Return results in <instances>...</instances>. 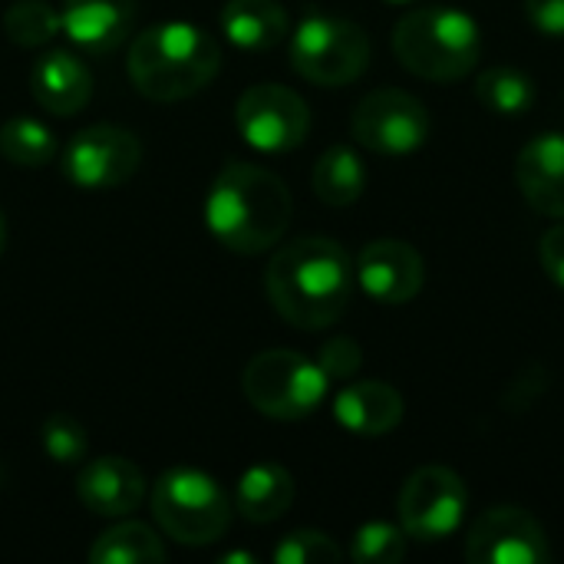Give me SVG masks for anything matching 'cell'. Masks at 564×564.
Masks as SVG:
<instances>
[{"mask_svg": "<svg viewBox=\"0 0 564 564\" xmlns=\"http://www.w3.org/2000/svg\"><path fill=\"white\" fill-rule=\"evenodd\" d=\"M357 284V271L350 254L321 235L294 238L284 245L264 274L268 297L274 311L301 327V330H321L344 317L350 307Z\"/></svg>", "mask_w": 564, "mask_h": 564, "instance_id": "obj_1", "label": "cell"}, {"mask_svg": "<svg viewBox=\"0 0 564 564\" xmlns=\"http://www.w3.org/2000/svg\"><path fill=\"white\" fill-rule=\"evenodd\" d=\"M288 185L258 165L231 162L208 188L205 221L208 231L235 254H261L281 241L291 225Z\"/></svg>", "mask_w": 564, "mask_h": 564, "instance_id": "obj_2", "label": "cell"}, {"mask_svg": "<svg viewBox=\"0 0 564 564\" xmlns=\"http://www.w3.org/2000/svg\"><path fill=\"white\" fill-rule=\"evenodd\" d=\"M221 66V46L195 23L169 20L142 30L129 50V76L145 99L178 102L205 89Z\"/></svg>", "mask_w": 564, "mask_h": 564, "instance_id": "obj_3", "label": "cell"}, {"mask_svg": "<svg viewBox=\"0 0 564 564\" xmlns=\"http://www.w3.org/2000/svg\"><path fill=\"white\" fill-rule=\"evenodd\" d=\"M397 59L436 83L463 79L482 53V36L473 17L453 7H420L410 10L393 30Z\"/></svg>", "mask_w": 564, "mask_h": 564, "instance_id": "obj_4", "label": "cell"}, {"mask_svg": "<svg viewBox=\"0 0 564 564\" xmlns=\"http://www.w3.org/2000/svg\"><path fill=\"white\" fill-rule=\"evenodd\" d=\"M152 519L178 545H212L231 525V499L215 476L175 466L152 486Z\"/></svg>", "mask_w": 564, "mask_h": 564, "instance_id": "obj_5", "label": "cell"}, {"mask_svg": "<svg viewBox=\"0 0 564 564\" xmlns=\"http://www.w3.org/2000/svg\"><path fill=\"white\" fill-rule=\"evenodd\" d=\"M327 373L297 350H264L245 367L248 403L271 420H304L327 397Z\"/></svg>", "mask_w": 564, "mask_h": 564, "instance_id": "obj_6", "label": "cell"}, {"mask_svg": "<svg viewBox=\"0 0 564 564\" xmlns=\"http://www.w3.org/2000/svg\"><path fill=\"white\" fill-rule=\"evenodd\" d=\"M291 63L307 83L347 86L367 69L370 40L350 20L311 13L291 36Z\"/></svg>", "mask_w": 564, "mask_h": 564, "instance_id": "obj_7", "label": "cell"}, {"mask_svg": "<svg viewBox=\"0 0 564 564\" xmlns=\"http://www.w3.org/2000/svg\"><path fill=\"white\" fill-rule=\"evenodd\" d=\"M235 126L241 139L268 155L297 149L311 132V109L307 102L278 83H258L241 93L235 106Z\"/></svg>", "mask_w": 564, "mask_h": 564, "instance_id": "obj_8", "label": "cell"}, {"mask_svg": "<svg viewBox=\"0 0 564 564\" xmlns=\"http://www.w3.org/2000/svg\"><path fill=\"white\" fill-rule=\"evenodd\" d=\"M466 516V486L446 466L416 469L400 492V529L416 542L449 539Z\"/></svg>", "mask_w": 564, "mask_h": 564, "instance_id": "obj_9", "label": "cell"}, {"mask_svg": "<svg viewBox=\"0 0 564 564\" xmlns=\"http://www.w3.org/2000/svg\"><path fill=\"white\" fill-rule=\"evenodd\" d=\"M430 109L403 89H377L354 109V139L383 155L416 152L430 139Z\"/></svg>", "mask_w": 564, "mask_h": 564, "instance_id": "obj_10", "label": "cell"}, {"mask_svg": "<svg viewBox=\"0 0 564 564\" xmlns=\"http://www.w3.org/2000/svg\"><path fill=\"white\" fill-rule=\"evenodd\" d=\"M142 165V145L129 129L89 126L76 132L63 152V172L79 188H116Z\"/></svg>", "mask_w": 564, "mask_h": 564, "instance_id": "obj_11", "label": "cell"}, {"mask_svg": "<svg viewBox=\"0 0 564 564\" xmlns=\"http://www.w3.org/2000/svg\"><path fill=\"white\" fill-rule=\"evenodd\" d=\"M466 558L473 564H542L552 558L545 529L519 506H496L476 519L466 535Z\"/></svg>", "mask_w": 564, "mask_h": 564, "instance_id": "obj_12", "label": "cell"}, {"mask_svg": "<svg viewBox=\"0 0 564 564\" xmlns=\"http://www.w3.org/2000/svg\"><path fill=\"white\" fill-rule=\"evenodd\" d=\"M423 278H426V268H423L420 251L397 238L370 241L357 258V281L380 304L413 301L423 288Z\"/></svg>", "mask_w": 564, "mask_h": 564, "instance_id": "obj_13", "label": "cell"}, {"mask_svg": "<svg viewBox=\"0 0 564 564\" xmlns=\"http://www.w3.org/2000/svg\"><path fill=\"white\" fill-rule=\"evenodd\" d=\"M76 496L93 516L119 519V516H129L142 506L145 479H142L139 466H132L129 459L102 456V459H89L79 469Z\"/></svg>", "mask_w": 564, "mask_h": 564, "instance_id": "obj_14", "label": "cell"}, {"mask_svg": "<svg viewBox=\"0 0 564 564\" xmlns=\"http://www.w3.org/2000/svg\"><path fill=\"white\" fill-rule=\"evenodd\" d=\"M59 23L83 53L102 56L129 40L135 23V0H66Z\"/></svg>", "mask_w": 564, "mask_h": 564, "instance_id": "obj_15", "label": "cell"}, {"mask_svg": "<svg viewBox=\"0 0 564 564\" xmlns=\"http://www.w3.org/2000/svg\"><path fill=\"white\" fill-rule=\"evenodd\" d=\"M516 182L535 212L549 218H564V135H535L519 152Z\"/></svg>", "mask_w": 564, "mask_h": 564, "instance_id": "obj_16", "label": "cell"}, {"mask_svg": "<svg viewBox=\"0 0 564 564\" xmlns=\"http://www.w3.org/2000/svg\"><path fill=\"white\" fill-rule=\"evenodd\" d=\"M30 93L33 99L53 112V116H73L79 112L93 96V76L89 69L66 50L43 53L30 66Z\"/></svg>", "mask_w": 564, "mask_h": 564, "instance_id": "obj_17", "label": "cell"}, {"mask_svg": "<svg viewBox=\"0 0 564 564\" xmlns=\"http://www.w3.org/2000/svg\"><path fill=\"white\" fill-rule=\"evenodd\" d=\"M334 416L354 436H387L403 420V397L380 380H360L337 393Z\"/></svg>", "mask_w": 564, "mask_h": 564, "instance_id": "obj_18", "label": "cell"}, {"mask_svg": "<svg viewBox=\"0 0 564 564\" xmlns=\"http://www.w3.org/2000/svg\"><path fill=\"white\" fill-rule=\"evenodd\" d=\"M288 10L278 0H228L221 7V33L251 53L274 50L288 36Z\"/></svg>", "mask_w": 564, "mask_h": 564, "instance_id": "obj_19", "label": "cell"}, {"mask_svg": "<svg viewBox=\"0 0 564 564\" xmlns=\"http://www.w3.org/2000/svg\"><path fill=\"white\" fill-rule=\"evenodd\" d=\"M291 502H294V479L284 466L258 463L245 469V476L238 479L235 506L245 522H254V525L278 522L291 509Z\"/></svg>", "mask_w": 564, "mask_h": 564, "instance_id": "obj_20", "label": "cell"}, {"mask_svg": "<svg viewBox=\"0 0 564 564\" xmlns=\"http://www.w3.org/2000/svg\"><path fill=\"white\" fill-rule=\"evenodd\" d=\"M311 185H314V195L330 208L354 205L364 195V185H367V172H364L360 155L354 149H347V145H330L317 159Z\"/></svg>", "mask_w": 564, "mask_h": 564, "instance_id": "obj_21", "label": "cell"}, {"mask_svg": "<svg viewBox=\"0 0 564 564\" xmlns=\"http://www.w3.org/2000/svg\"><path fill=\"white\" fill-rule=\"evenodd\" d=\"M89 562L93 564H152L165 562V549L159 542V535L142 525V522H119L112 529H106L93 549H89Z\"/></svg>", "mask_w": 564, "mask_h": 564, "instance_id": "obj_22", "label": "cell"}, {"mask_svg": "<svg viewBox=\"0 0 564 564\" xmlns=\"http://www.w3.org/2000/svg\"><path fill=\"white\" fill-rule=\"evenodd\" d=\"M476 96L486 109H492L499 116H522L535 102V83L516 66H492V69L479 73Z\"/></svg>", "mask_w": 564, "mask_h": 564, "instance_id": "obj_23", "label": "cell"}, {"mask_svg": "<svg viewBox=\"0 0 564 564\" xmlns=\"http://www.w3.org/2000/svg\"><path fill=\"white\" fill-rule=\"evenodd\" d=\"M0 152L23 169L46 165L56 155V135L46 122L30 116H10L0 126Z\"/></svg>", "mask_w": 564, "mask_h": 564, "instance_id": "obj_24", "label": "cell"}, {"mask_svg": "<svg viewBox=\"0 0 564 564\" xmlns=\"http://www.w3.org/2000/svg\"><path fill=\"white\" fill-rule=\"evenodd\" d=\"M3 30L17 46H43L63 30V23L53 7L40 0H20L3 13Z\"/></svg>", "mask_w": 564, "mask_h": 564, "instance_id": "obj_25", "label": "cell"}, {"mask_svg": "<svg viewBox=\"0 0 564 564\" xmlns=\"http://www.w3.org/2000/svg\"><path fill=\"white\" fill-rule=\"evenodd\" d=\"M406 555V532L390 522H370L357 529L350 558L357 564H397Z\"/></svg>", "mask_w": 564, "mask_h": 564, "instance_id": "obj_26", "label": "cell"}, {"mask_svg": "<svg viewBox=\"0 0 564 564\" xmlns=\"http://www.w3.org/2000/svg\"><path fill=\"white\" fill-rule=\"evenodd\" d=\"M344 558L340 545L324 535V532H291L278 542L274 549V562L278 564H337Z\"/></svg>", "mask_w": 564, "mask_h": 564, "instance_id": "obj_27", "label": "cell"}, {"mask_svg": "<svg viewBox=\"0 0 564 564\" xmlns=\"http://www.w3.org/2000/svg\"><path fill=\"white\" fill-rule=\"evenodd\" d=\"M40 443H43V453L59 463V466H73L86 456V430L69 420V416H50L43 423V433H40Z\"/></svg>", "mask_w": 564, "mask_h": 564, "instance_id": "obj_28", "label": "cell"}, {"mask_svg": "<svg viewBox=\"0 0 564 564\" xmlns=\"http://www.w3.org/2000/svg\"><path fill=\"white\" fill-rule=\"evenodd\" d=\"M317 364L321 370L327 373V380H350L360 364H364V354H360V344L350 340V337H334L321 347L317 354Z\"/></svg>", "mask_w": 564, "mask_h": 564, "instance_id": "obj_29", "label": "cell"}, {"mask_svg": "<svg viewBox=\"0 0 564 564\" xmlns=\"http://www.w3.org/2000/svg\"><path fill=\"white\" fill-rule=\"evenodd\" d=\"M549 387V373L542 367H529L509 390L506 397V410H529Z\"/></svg>", "mask_w": 564, "mask_h": 564, "instance_id": "obj_30", "label": "cell"}, {"mask_svg": "<svg viewBox=\"0 0 564 564\" xmlns=\"http://www.w3.org/2000/svg\"><path fill=\"white\" fill-rule=\"evenodd\" d=\"M525 13L535 30L564 36V0H525Z\"/></svg>", "mask_w": 564, "mask_h": 564, "instance_id": "obj_31", "label": "cell"}, {"mask_svg": "<svg viewBox=\"0 0 564 564\" xmlns=\"http://www.w3.org/2000/svg\"><path fill=\"white\" fill-rule=\"evenodd\" d=\"M539 258H542V268L549 271V278L564 288V221L549 228L542 235V245H539Z\"/></svg>", "mask_w": 564, "mask_h": 564, "instance_id": "obj_32", "label": "cell"}, {"mask_svg": "<svg viewBox=\"0 0 564 564\" xmlns=\"http://www.w3.org/2000/svg\"><path fill=\"white\" fill-rule=\"evenodd\" d=\"M3 245H7V218L0 212V254H3Z\"/></svg>", "mask_w": 564, "mask_h": 564, "instance_id": "obj_33", "label": "cell"}, {"mask_svg": "<svg viewBox=\"0 0 564 564\" xmlns=\"http://www.w3.org/2000/svg\"><path fill=\"white\" fill-rule=\"evenodd\" d=\"M225 562H254V558L245 555V552H235V555H225Z\"/></svg>", "mask_w": 564, "mask_h": 564, "instance_id": "obj_34", "label": "cell"}, {"mask_svg": "<svg viewBox=\"0 0 564 564\" xmlns=\"http://www.w3.org/2000/svg\"><path fill=\"white\" fill-rule=\"evenodd\" d=\"M390 3H410V0H390Z\"/></svg>", "mask_w": 564, "mask_h": 564, "instance_id": "obj_35", "label": "cell"}]
</instances>
